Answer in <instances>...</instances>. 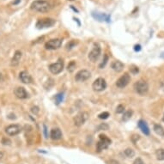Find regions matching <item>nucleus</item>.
Instances as JSON below:
<instances>
[{"instance_id":"obj_1","label":"nucleus","mask_w":164,"mask_h":164,"mask_svg":"<svg viewBox=\"0 0 164 164\" xmlns=\"http://www.w3.org/2000/svg\"><path fill=\"white\" fill-rule=\"evenodd\" d=\"M30 8L35 11L45 13L49 11L52 8V4L48 0H35L31 4Z\"/></svg>"},{"instance_id":"obj_2","label":"nucleus","mask_w":164,"mask_h":164,"mask_svg":"<svg viewBox=\"0 0 164 164\" xmlns=\"http://www.w3.org/2000/svg\"><path fill=\"white\" fill-rule=\"evenodd\" d=\"M99 137H100V140H99V142L97 143L96 150H97L98 152H101L102 150L108 149V146L111 144L112 141H111L110 138H108V137L106 135H104V134H101V135L99 136Z\"/></svg>"},{"instance_id":"obj_3","label":"nucleus","mask_w":164,"mask_h":164,"mask_svg":"<svg viewBox=\"0 0 164 164\" xmlns=\"http://www.w3.org/2000/svg\"><path fill=\"white\" fill-rule=\"evenodd\" d=\"M134 90H135V91H136L138 95L143 96V95H145V94L148 92V90H149V85H148V84L146 83L145 81L139 80V81L137 82V83H135V84H134Z\"/></svg>"},{"instance_id":"obj_4","label":"nucleus","mask_w":164,"mask_h":164,"mask_svg":"<svg viewBox=\"0 0 164 164\" xmlns=\"http://www.w3.org/2000/svg\"><path fill=\"white\" fill-rule=\"evenodd\" d=\"M55 20L52 18H42V19H39L36 23V28L38 29H47V28H51L55 24Z\"/></svg>"},{"instance_id":"obj_5","label":"nucleus","mask_w":164,"mask_h":164,"mask_svg":"<svg viewBox=\"0 0 164 164\" xmlns=\"http://www.w3.org/2000/svg\"><path fill=\"white\" fill-rule=\"evenodd\" d=\"M89 118V114L87 112H81L79 114H77L75 117H74V124L76 126H81L83 125L86 120Z\"/></svg>"},{"instance_id":"obj_6","label":"nucleus","mask_w":164,"mask_h":164,"mask_svg":"<svg viewBox=\"0 0 164 164\" xmlns=\"http://www.w3.org/2000/svg\"><path fill=\"white\" fill-rule=\"evenodd\" d=\"M92 88L95 91H98V92L104 90L107 88V83L105 79L102 77H99L96 79L92 84Z\"/></svg>"},{"instance_id":"obj_7","label":"nucleus","mask_w":164,"mask_h":164,"mask_svg":"<svg viewBox=\"0 0 164 164\" xmlns=\"http://www.w3.org/2000/svg\"><path fill=\"white\" fill-rule=\"evenodd\" d=\"M131 82V76L128 73H125L124 75H122L116 82V86L120 89H123L125 87H126L129 83Z\"/></svg>"},{"instance_id":"obj_8","label":"nucleus","mask_w":164,"mask_h":164,"mask_svg":"<svg viewBox=\"0 0 164 164\" xmlns=\"http://www.w3.org/2000/svg\"><path fill=\"white\" fill-rule=\"evenodd\" d=\"M100 55H101V46H99V44L95 43L93 49L89 53V59L91 62H96L99 58Z\"/></svg>"},{"instance_id":"obj_9","label":"nucleus","mask_w":164,"mask_h":164,"mask_svg":"<svg viewBox=\"0 0 164 164\" xmlns=\"http://www.w3.org/2000/svg\"><path fill=\"white\" fill-rule=\"evenodd\" d=\"M62 45V40L61 39H52L48 41L45 44V48L47 50H56L58 49Z\"/></svg>"},{"instance_id":"obj_10","label":"nucleus","mask_w":164,"mask_h":164,"mask_svg":"<svg viewBox=\"0 0 164 164\" xmlns=\"http://www.w3.org/2000/svg\"><path fill=\"white\" fill-rule=\"evenodd\" d=\"M63 69H64V62L61 59H58L57 63H54L49 65V70L55 75L60 73L63 70Z\"/></svg>"},{"instance_id":"obj_11","label":"nucleus","mask_w":164,"mask_h":164,"mask_svg":"<svg viewBox=\"0 0 164 164\" xmlns=\"http://www.w3.org/2000/svg\"><path fill=\"white\" fill-rule=\"evenodd\" d=\"M22 129L20 125H11L5 128V132L9 136H17L22 131Z\"/></svg>"},{"instance_id":"obj_12","label":"nucleus","mask_w":164,"mask_h":164,"mask_svg":"<svg viewBox=\"0 0 164 164\" xmlns=\"http://www.w3.org/2000/svg\"><path fill=\"white\" fill-rule=\"evenodd\" d=\"M91 76V73L87 70H79L76 76H75V79L76 82H84L86 80H88Z\"/></svg>"},{"instance_id":"obj_13","label":"nucleus","mask_w":164,"mask_h":164,"mask_svg":"<svg viewBox=\"0 0 164 164\" xmlns=\"http://www.w3.org/2000/svg\"><path fill=\"white\" fill-rule=\"evenodd\" d=\"M19 78L21 80V82H23V84H32L33 83V78L32 76L29 75V73L26 70H23L20 72L19 74Z\"/></svg>"},{"instance_id":"obj_14","label":"nucleus","mask_w":164,"mask_h":164,"mask_svg":"<svg viewBox=\"0 0 164 164\" xmlns=\"http://www.w3.org/2000/svg\"><path fill=\"white\" fill-rule=\"evenodd\" d=\"M16 96L19 99H27L29 97V93L23 87H17L14 91Z\"/></svg>"},{"instance_id":"obj_15","label":"nucleus","mask_w":164,"mask_h":164,"mask_svg":"<svg viewBox=\"0 0 164 164\" xmlns=\"http://www.w3.org/2000/svg\"><path fill=\"white\" fill-rule=\"evenodd\" d=\"M92 16L95 19L100 21V22H107L109 23L110 22V16L106 15L104 13H100V12H93Z\"/></svg>"},{"instance_id":"obj_16","label":"nucleus","mask_w":164,"mask_h":164,"mask_svg":"<svg viewBox=\"0 0 164 164\" xmlns=\"http://www.w3.org/2000/svg\"><path fill=\"white\" fill-rule=\"evenodd\" d=\"M50 137L52 140H58L62 137V132L58 128H53L51 130Z\"/></svg>"},{"instance_id":"obj_17","label":"nucleus","mask_w":164,"mask_h":164,"mask_svg":"<svg viewBox=\"0 0 164 164\" xmlns=\"http://www.w3.org/2000/svg\"><path fill=\"white\" fill-rule=\"evenodd\" d=\"M22 56H23V53L21 51H17L11 59V65L12 66H17L18 65V64L20 63L21 61V58H22Z\"/></svg>"},{"instance_id":"obj_18","label":"nucleus","mask_w":164,"mask_h":164,"mask_svg":"<svg viewBox=\"0 0 164 164\" xmlns=\"http://www.w3.org/2000/svg\"><path fill=\"white\" fill-rule=\"evenodd\" d=\"M138 127L140 128V130L142 131V132L144 135H149V128L147 123L144 120H140L138 121Z\"/></svg>"},{"instance_id":"obj_19","label":"nucleus","mask_w":164,"mask_h":164,"mask_svg":"<svg viewBox=\"0 0 164 164\" xmlns=\"http://www.w3.org/2000/svg\"><path fill=\"white\" fill-rule=\"evenodd\" d=\"M111 66H112L113 70H115L116 72H120V71L123 70L125 65H124V64H123L122 62H120V61H114V62L112 64Z\"/></svg>"},{"instance_id":"obj_20","label":"nucleus","mask_w":164,"mask_h":164,"mask_svg":"<svg viewBox=\"0 0 164 164\" xmlns=\"http://www.w3.org/2000/svg\"><path fill=\"white\" fill-rule=\"evenodd\" d=\"M154 131L156 134L160 135V136H164V128L161 125H158V124H155L154 125Z\"/></svg>"},{"instance_id":"obj_21","label":"nucleus","mask_w":164,"mask_h":164,"mask_svg":"<svg viewBox=\"0 0 164 164\" xmlns=\"http://www.w3.org/2000/svg\"><path fill=\"white\" fill-rule=\"evenodd\" d=\"M132 114H133V112H132L131 110H127V111H125V114H124V115H123L122 120H123L124 121H127V120H129L131 118Z\"/></svg>"},{"instance_id":"obj_22","label":"nucleus","mask_w":164,"mask_h":164,"mask_svg":"<svg viewBox=\"0 0 164 164\" xmlns=\"http://www.w3.org/2000/svg\"><path fill=\"white\" fill-rule=\"evenodd\" d=\"M156 158L161 161H164V149H159L156 153Z\"/></svg>"},{"instance_id":"obj_23","label":"nucleus","mask_w":164,"mask_h":164,"mask_svg":"<svg viewBox=\"0 0 164 164\" xmlns=\"http://www.w3.org/2000/svg\"><path fill=\"white\" fill-rule=\"evenodd\" d=\"M64 101V93H58L55 96V102L56 104H60Z\"/></svg>"},{"instance_id":"obj_24","label":"nucleus","mask_w":164,"mask_h":164,"mask_svg":"<svg viewBox=\"0 0 164 164\" xmlns=\"http://www.w3.org/2000/svg\"><path fill=\"white\" fill-rule=\"evenodd\" d=\"M125 155L127 156V157H129V158H131V157H133L134 155H135V152H134V150L132 149H130V148H128V149H126L125 150Z\"/></svg>"},{"instance_id":"obj_25","label":"nucleus","mask_w":164,"mask_h":164,"mask_svg":"<svg viewBox=\"0 0 164 164\" xmlns=\"http://www.w3.org/2000/svg\"><path fill=\"white\" fill-rule=\"evenodd\" d=\"M75 68H76V62L75 61H71L69 63L68 66H67V70L69 72H73L75 70Z\"/></svg>"},{"instance_id":"obj_26","label":"nucleus","mask_w":164,"mask_h":164,"mask_svg":"<svg viewBox=\"0 0 164 164\" xmlns=\"http://www.w3.org/2000/svg\"><path fill=\"white\" fill-rule=\"evenodd\" d=\"M108 128H109V125L108 124L102 123V124H101V125H99L97 126L96 131H107V130H108Z\"/></svg>"},{"instance_id":"obj_27","label":"nucleus","mask_w":164,"mask_h":164,"mask_svg":"<svg viewBox=\"0 0 164 164\" xmlns=\"http://www.w3.org/2000/svg\"><path fill=\"white\" fill-rule=\"evenodd\" d=\"M108 54H105L104 55V58H103V60H102V62L100 64V65H99V67L101 68V69H102L106 64H107V63H108Z\"/></svg>"},{"instance_id":"obj_28","label":"nucleus","mask_w":164,"mask_h":164,"mask_svg":"<svg viewBox=\"0 0 164 164\" xmlns=\"http://www.w3.org/2000/svg\"><path fill=\"white\" fill-rule=\"evenodd\" d=\"M109 116H110V114H109V113H108V112H103V113H102V114H100L98 115L99 119H101V120H106V119H108Z\"/></svg>"},{"instance_id":"obj_29","label":"nucleus","mask_w":164,"mask_h":164,"mask_svg":"<svg viewBox=\"0 0 164 164\" xmlns=\"http://www.w3.org/2000/svg\"><path fill=\"white\" fill-rule=\"evenodd\" d=\"M76 45V41H70V42L66 45V48L70 50V49H71L72 47H74Z\"/></svg>"},{"instance_id":"obj_30","label":"nucleus","mask_w":164,"mask_h":164,"mask_svg":"<svg viewBox=\"0 0 164 164\" xmlns=\"http://www.w3.org/2000/svg\"><path fill=\"white\" fill-rule=\"evenodd\" d=\"M124 110H125V107L121 104L116 108V113L117 114H122V113H124Z\"/></svg>"},{"instance_id":"obj_31","label":"nucleus","mask_w":164,"mask_h":164,"mask_svg":"<svg viewBox=\"0 0 164 164\" xmlns=\"http://www.w3.org/2000/svg\"><path fill=\"white\" fill-rule=\"evenodd\" d=\"M2 143H3L4 145H11V141L9 138H7V137H3V138H2Z\"/></svg>"},{"instance_id":"obj_32","label":"nucleus","mask_w":164,"mask_h":164,"mask_svg":"<svg viewBox=\"0 0 164 164\" xmlns=\"http://www.w3.org/2000/svg\"><path fill=\"white\" fill-rule=\"evenodd\" d=\"M130 70H131V72L132 74H137V73L139 71V69H138L137 67H136V66H132V67H131Z\"/></svg>"},{"instance_id":"obj_33","label":"nucleus","mask_w":164,"mask_h":164,"mask_svg":"<svg viewBox=\"0 0 164 164\" xmlns=\"http://www.w3.org/2000/svg\"><path fill=\"white\" fill-rule=\"evenodd\" d=\"M39 111H40V109H39V108L36 107V106H35V107H33V108H31V112H32L34 114H38Z\"/></svg>"},{"instance_id":"obj_34","label":"nucleus","mask_w":164,"mask_h":164,"mask_svg":"<svg viewBox=\"0 0 164 164\" xmlns=\"http://www.w3.org/2000/svg\"><path fill=\"white\" fill-rule=\"evenodd\" d=\"M139 138H140V136H139V135H133V136L131 137V141L133 142V143H136L137 141Z\"/></svg>"},{"instance_id":"obj_35","label":"nucleus","mask_w":164,"mask_h":164,"mask_svg":"<svg viewBox=\"0 0 164 164\" xmlns=\"http://www.w3.org/2000/svg\"><path fill=\"white\" fill-rule=\"evenodd\" d=\"M132 164H144V162L143 161V160L141 158H137Z\"/></svg>"},{"instance_id":"obj_36","label":"nucleus","mask_w":164,"mask_h":164,"mask_svg":"<svg viewBox=\"0 0 164 164\" xmlns=\"http://www.w3.org/2000/svg\"><path fill=\"white\" fill-rule=\"evenodd\" d=\"M43 128H44V134H45V137L47 138L48 137V134H47V128L46 125H43Z\"/></svg>"},{"instance_id":"obj_37","label":"nucleus","mask_w":164,"mask_h":164,"mask_svg":"<svg viewBox=\"0 0 164 164\" xmlns=\"http://www.w3.org/2000/svg\"><path fill=\"white\" fill-rule=\"evenodd\" d=\"M134 50H135L136 52L140 51V50H141V46H140V45H136V46H134Z\"/></svg>"},{"instance_id":"obj_38","label":"nucleus","mask_w":164,"mask_h":164,"mask_svg":"<svg viewBox=\"0 0 164 164\" xmlns=\"http://www.w3.org/2000/svg\"><path fill=\"white\" fill-rule=\"evenodd\" d=\"M109 164H120V162L118 161H116V160H110Z\"/></svg>"},{"instance_id":"obj_39","label":"nucleus","mask_w":164,"mask_h":164,"mask_svg":"<svg viewBox=\"0 0 164 164\" xmlns=\"http://www.w3.org/2000/svg\"><path fill=\"white\" fill-rule=\"evenodd\" d=\"M21 2V0H15V1L12 3V5H18L19 3Z\"/></svg>"},{"instance_id":"obj_40","label":"nucleus","mask_w":164,"mask_h":164,"mask_svg":"<svg viewBox=\"0 0 164 164\" xmlns=\"http://www.w3.org/2000/svg\"><path fill=\"white\" fill-rule=\"evenodd\" d=\"M3 156H4L3 152H0V159H2V158H3Z\"/></svg>"},{"instance_id":"obj_41","label":"nucleus","mask_w":164,"mask_h":164,"mask_svg":"<svg viewBox=\"0 0 164 164\" xmlns=\"http://www.w3.org/2000/svg\"><path fill=\"white\" fill-rule=\"evenodd\" d=\"M71 9H72V10H73L74 11H76V12H78V11H77L76 9H75V8H74L73 6H71Z\"/></svg>"},{"instance_id":"obj_42","label":"nucleus","mask_w":164,"mask_h":164,"mask_svg":"<svg viewBox=\"0 0 164 164\" xmlns=\"http://www.w3.org/2000/svg\"><path fill=\"white\" fill-rule=\"evenodd\" d=\"M1 80H2V74L0 73V81H1Z\"/></svg>"},{"instance_id":"obj_43","label":"nucleus","mask_w":164,"mask_h":164,"mask_svg":"<svg viewBox=\"0 0 164 164\" xmlns=\"http://www.w3.org/2000/svg\"><path fill=\"white\" fill-rule=\"evenodd\" d=\"M75 20H76V22H78V19H77V18H75ZM78 24H79V25H80V23H78Z\"/></svg>"},{"instance_id":"obj_44","label":"nucleus","mask_w":164,"mask_h":164,"mask_svg":"<svg viewBox=\"0 0 164 164\" xmlns=\"http://www.w3.org/2000/svg\"><path fill=\"white\" fill-rule=\"evenodd\" d=\"M162 120L164 121V115H163V118H162Z\"/></svg>"},{"instance_id":"obj_45","label":"nucleus","mask_w":164,"mask_h":164,"mask_svg":"<svg viewBox=\"0 0 164 164\" xmlns=\"http://www.w3.org/2000/svg\"><path fill=\"white\" fill-rule=\"evenodd\" d=\"M69 1H74V0H69Z\"/></svg>"}]
</instances>
